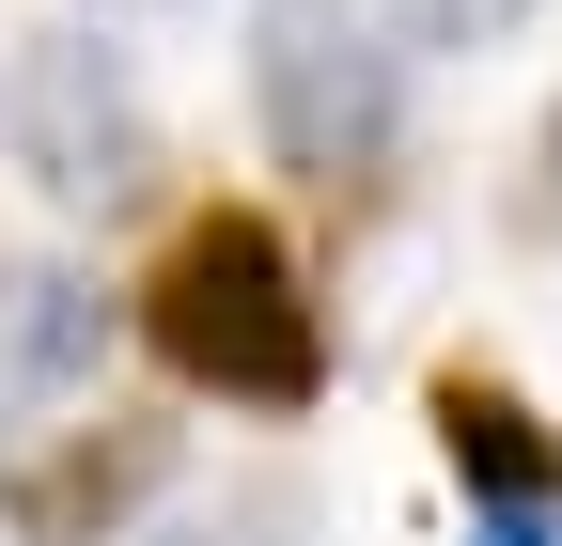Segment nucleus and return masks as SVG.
Listing matches in <instances>:
<instances>
[{"mask_svg":"<svg viewBox=\"0 0 562 546\" xmlns=\"http://www.w3.org/2000/svg\"><path fill=\"white\" fill-rule=\"evenodd\" d=\"M140 344L220 406H313L328 390V312L266 219H188L172 265L140 282Z\"/></svg>","mask_w":562,"mask_h":546,"instance_id":"1","label":"nucleus"},{"mask_svg":"<svg viewBox=\"0 0 562 546\" xmlns=\"http://www.w3.org/2000/svg\"><path fill=\"white\" fill-rule=\"evenodd\" d=\"M250 110L297 187H375L391 141H406V62L360 0H250Z\"/></svg>","mask_w":562,"mask_h":546,"instance_id":"2","label":"nucleus"},{"mask_svg":"<svg viewBox=\"0 0 562 546\" xmlns=\"http://www.w3.org/2000/svg\"><path fill=\"white\" fill-rule=\"evenodd\" d=\"M0 157L79 219H140L157 203V110L94 32H0Z\"/></svg>","mask_w":562,"mask_h":546,"instance_id":"3","label":"nucleus"},{"mask_svg":"<svg viewBox=\"0 0 562 546\" xmlns=\"http://www.w3.org/2000/svg\"><path fill=\"white\" fill-rule=\"evenodd\" d=\"M94 344H110V312H94V282H79V265L0 250V422L63 406V390L94 375Z\"/></svg>","mask_w":562,"mask_h":546,"instance_id":"4","label":"nucleus"},{"mask_svg":"<svg viewBox=\"0 0 562 546\" xmlns=\"http://www.w3.org/2000/svg\"><path fill=\"white\" fill-rule=\"evenodd\" d=\"M172 468V437L157 422H110V437H79V453H47V468H16L0 485V531L16 546H110L125 531V500Z\"/></svg>","mask_w":562,"mask_h":546,"instance_id":"5","label":"nucleus"},{"mask_svg":"<svg viewBox=\"0 0 562 546\" xmlns=\"http://www.w3.org/2000/svg\"><path fill=\"white\" fill-rule=\"evenodd\" d=\"M438 453L469 468L484 515H562V437L531 422L501 375H438Z\"/></svg>","mask_w":562,"mask_h":546,"instance_id":"6","label":"nucleus"},{"mask_svg":"<svg viewBox=\"0 0 562 546\" xmlns=\"http://www.w3.org/2000/svg\"><path fill=\"white\" fill-rule=\"evenodd\" d=\"M516 16H531V0H406V32H422V47H501Z\"/></svg>","mask_w":562,"mask_h":546,"instance_id":"7","label":"nucleus"},{"mask_svg":"<svg viewBox=\"0 0 562 546\" xmlns=\"http://www.w3.org/2000/svg\"><path fill=\"white\" fill-rule=\"evenodd\" d=\"M469 546H562V515H484Z\"/></svg>","mask_w":562,"mask_h":546,"instance_id":"8","label":"nucleus"},{"mask_svg":"<svg viewBox=\"0 0 562 546\" xmlns=\"http://www.w3.org/2000/svg\"><path fill=\"white\" fill-rule=\"evenodd\" d=\"M531 219H547V235H562V125H547V187H531Z\"/></svg>","mask_w":562,"mask_h":546,"instance_id":"9","label":"nucleus"},{"mask_svg":"<svg viewBox=\"0 0 562 546\" xmlns=\"http://www.w3.org/2000/svg\"><path fill=\"white\" fill-rule=\"evenodd\" d=\"M94 16H188V0H94Z\"/></svg>","mask_w":562,"mask_h":546,"instance_id":"10","label":"nucleus"}]
</instances>
